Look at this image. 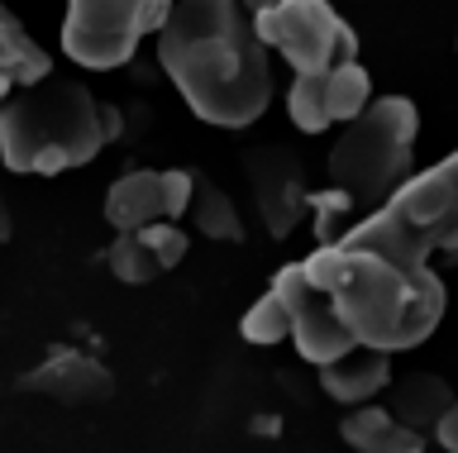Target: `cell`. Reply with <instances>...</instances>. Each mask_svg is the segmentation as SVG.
Instances as JSON below:
<instances>
[{"instance_id":"cell-13","label":"cell","mask_w":458,"mask_h":453,"mask_svg":"<svg viewBox=\"0 0 458 453\" xmlns=\"http://www.w3.org/2000/svg\"><path fill=\"white\" fill-rule=\"evenodd\" d=\"M386 382H392V353H377V348H353L349 358L320 367V387L339 406H372V396Z\"/></svg>"},{"instance_id":"cell-18","label":"cell","mask_w":458,"mask_h":453,"mask_svg":"<svg viewBox=\"0 0 458 453\" xmlns=\"http://www.w3.org/2000/svg\"><path fill=\"white\" fill-rule=\"evenodd\" d=\"M329 72H296L292 91H286V115L301 134H325L335 115H329V91H325Z\"/></svg>"},{"instance_id":"cell-20","label":"cell","mask_w":458,"mask_h":453,"mask_svg":"<svg viewBox=\"0 0 458 453\" xmlns=\"http://www.w3.org/2000/svg\"><path fill=\"white\" fill-rule=\"evenodd\" d=\"M110 273L120 277V281H129V287H143V281L163 277L167 267H163V258L153 253L148 239H143V230H129V234H120V239L110 244Z\"/></svg>"},{"instance_id":"cell-8","label":"cell","mask_w":458,"mask_h":453,"mask_svg":"<svg viewBox=\"0 0 458 453\" xmlns=\"http://www.w3.org/2000/svg\"><path fill=\"white\" fill-rule=\"evenodd\" d=\"M272 291H282V301L292 306V344L306 363L315 367H329L339 358H349V353L358 348V339L349 334V324H344V315L335 310V301H329V291L306 273V258L301 263H286L277 277H272Z\"/></svg>"},{"instance_id":"cell-7","label":"cell","mask_w":458,"mask_h":453,"mask_svg":"<svg viewBox=\"0 0 458 453\" xmlns=\"http://www.w3.org/2000/svg\"><path fill=\"white\" fill-rule=\"evenodd\" d=\"M258 34L292 63V72H329L358 48L353 29L335 15L329 0H277L267 15H258Z\"/></svg>"},{"instance_id":"cell-9","label":"cell","mask_w":458,"mask_h":453,"mask_svg":"<svg viewBox=\"0 0 458 453\" xmlns=\"http://www.w3.org/2000/svg\"><path fill=\"white\" fill-rule=\"evenodd\" d=\"M196 177L200 172H186V167H134L124 172L120 181H110L106 191V220L114 224V234H129V230H148V224H163V220H186L191 210V196H196Z\"/></svg>"},{"instance_id":"cell-4","label":"cell","mask_w":458,"mask_h":453,"mask_svg":"<svg viewBox=\"0 0 458 453\" xmlns=\"http://www.w3.org/2000/svg\"><path fill=\"white\" fill-rule=\"evenodd\" d=\"M344 234L368 248L392 253L401 263H420V267H429L435 253L458 258V153L439 158L425 172H415L392 201L368 210Z\"/></svg>"},{"instance_id":"cell-6","label":"cell","mask_w":458,"mask_h":453,"mask_svg":"<svg viewBox=\"0 0 458 453\" xmlns=\"http://www.w3.org/2000/svg\"><path fill=\"white\" fill-rule=\"evenodd\" d=\"M177 0H67L63 53L77 67H124L148 34L167 24Z\"/></svg>"},{"instance_id":"cell-19","label":"cell","mask_w":458,"mask_h":453,"mask_svg":"<svg viewBox=\"0 0 458 453\" xmlns=\"http://www.w3.org/2000/svg\"><path fill=\"white\" fill-rule=\"evenodd\" d=\"M296 330V320H292V306L282 301V291H263L258 301L243 310V320H239V334L249 339V344L258 348H272V344H282V339H292Z\"/></svg>"},{"instance_id":"cell-2","label":"cell","mask_w":458,"mask_h":453,"mask_svg":"<svg viewBox=\"0 0 458 453\" xmlns=\"http://www.w3.org/2000/svg\"><path fill=\"white\" fill-rule=\"evenodd\" d=\"M306 273L329 291V301L358 339V348L401 353L435 334L444 320V281L435 267L401 263L382 248L339 234L306 258Z\"/></svg>"},{"instance_id":"cell-11","label":"cell","mask_w":458,"mask_h":453,"mask_svg":"<svg viewBox=\"0 0 458 453\" xmlns=\"http://www.w3.org/2000/svg\"><path fill=\"white\" fill-rule=\"evenodd\" d=\"M24 387L53 396V401H63V406H91V401H106L114 391V377L100 358H91V353L53 348L48 358L24 377Z\"/></svg>"},{"instance_id":"cell-22","label":"cell","mask_w":458,"mask_h":453,"mask_svg":"<svg viewBox=\"0 0 458 453\" xmlns=\"http://www.w3.org/2000/svg\"><path fill=\"white\" fill-rule=\"evenodd\" d=\"M239 5H243V10H249V15H267V10H272V5H277V0H239Z\"/></svg>"},{"instance_id":"cell-3","label":"cell","mask_w":458,"mask_h":453,"mask_svg":"<svg viewBox=\"0 0 458 453\" xmlns=\"http://www.w3.org/2000/svg\"><path fill=\"white\" fill-rule=\"evenodd\" d=\"M120 138L114 105L96 101L81 81L48 77L38 87L5 96L0 110V153L10 172L57 177L100 158V148Z\"/></svg>"},{"instance_id":"cell-1","label":"cell","mask_w":458,"mask_h":453,"mask_svg":"<svg viewBox=\"0 0 458 453\" xmlns=\"http://www.w3.org/2000/svg\"><path fill=\"white\" fill-rule=\"evenodd\" d=\"M239 0H177L157 29V63L196 120L249 130L272 105V58Z\"/></svg>"},{"instance_id":"cell-14","label":"cell","mask_w":458,"mask_h":453,"mask_svg":"<svg viewBox=\"0 0 458 453\" xmlns=\"http://www.w3.org/2000/svg\"><path fill=\"white\" fill-rule=\"evenodd\" d=\"M48 77H53V58L29 38L20 15L5 10V15H0V87H5V96L24 91V87H38V81H48Z\"/></svg>"},{"instance_id":"cell-12","label":"cell","mask_w":458,"mask_h":453,"mask_svg":"<svg viewBox=\"0 0 458 453\" xmlns=\"http://www.w3.org/2000/svg\"><path fill=\"white\" fill-rule=\"evenodd\" d=\"M339 439L353 453H425V434L382 406H353L339 420Z\"/></svg>"},{"instance_id":"cell-17","label":"cell","mask_w":458,"mask_h":453,"mask_svg":"<svg viewBox=\"0 0 458 453\" xmlns=\"http://www.w3.org/2000/svg\"><path fill=\"white\" fill-rule=\"evenodd\" d=\"M325 91H329V115H335V124H353L358 115H368V105H372V77L358 58L329 67Z\"/></svg>"},{"instance_id":"cell-16","label":"cell","mask_w":458,"mask_h":453,"mask_svg":"<svg viewBox=\"0 0 458 453\" xmlns=\"http://www.w3.org/2000/svg\"><path fill=\"white\" fill-rule=\"evenodd\" d=\"M186 220H191L196 234L220 239V244H239V239H243V224H239L234 201H229V196L215 187L210 177H196V196H191V210H186Z\"/></svg>"},{"instance_id":"cell-10","label":"cell","mask_w":458,"mask_h":453,"mask_svg":"<svg viewBox=\"0 0 458 453\" xmlns=\"http://www.w3.org/2000/svg\"><path fill=\"white\" fill-rule=\"evenodd\" d=\"M249 181H253V201L277 239L292 234L301 215L315 206V196L306 191V172L282 144H258L249 153Z\"/></svg>"},{"instance_id":"cell-5","label":"cell","mask_w":458,"mask_h":453,"mask_svg":"<svg viewBox=\"0 0 458 453\" xmlns=\"http://www.w3.org/2000/svg\"><path fill=\"white\" fill-rule=\"evenodd\" d=\"M415 134H420V110L406 96L372 101L368 115L344 124V134L329 148V187L377 210L415 177Z\"/></svg>"},{"instance_id":"cell-15","label":"cell","mask_w":458,"mask_h":453,"mask_svg":"<svg viewBox=\"0 0 458 453\" xmlns=\"http://www.w3.org/2000/svg\"><path fill=\"white\" fill-rule=\"evenodd\" d=\"M458 401V396L449 391V382L435 377V373H411V377H401L396 387H392V415H401L411 424V430H420V434H435L439 430V420L449 415V406Z\"/></svg>"},{"instance_id":"cell-21","label":"cell","mask_w":458,"mask_h":453,"mask_svg":"<svg viewBox=\"0 0 458 453\" xmlns=\"http://www.w3.org/2000/svg\"><path fill=\"white\" fill-rule=\"evenodd\" d=\"M435 439L444 444V453H458V401L449 406V415L439 420V430H435Z\"/></svg>"}]
</instances>
